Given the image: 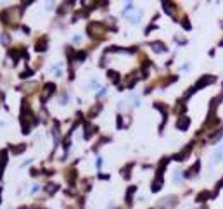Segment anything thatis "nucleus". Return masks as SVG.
Masks as SVG:
<instances>
[{
	"mask_svg": "<svg viewBox=\"0 0 223 209\" xmlns=\"http://www.w3.org/2000/svg\"><path fill=\"white\" fill-rule=\"evenodd\" d=\"M54 90H56V85L54 83H47L45 85V90H43V99H49L50 93H54Z\"/></svg>",
	"mask_w": 223,
	"mask_h": 209,
	"instance_id": "obj_1",
	"label": "nucleus"
},
{
	"mask_svg": "<svg viewBox=\"0 0 223 209\" xmlns=\"http://www.w3.org/2000/svg\"><path fill=\"white\" fill-rule=\"evenodd\" d=\"M45 48H47V40H45V38H42V40L37 43V52H43Z\"/></svg>",
	"mask_w": 223,
	"mask_h": 209,
	"instance_id": "obj_2",
	"label": "nucleus"
},
{
	"mask_svg": "<svg viewBox=\"0 0 223 209\" xmlns=\"http://www.w3.org/2000/svg\"><path fill=\"white\" fill-rule=\"evenodd\" d=\"M56 190H57V185H56V183H49V187H47V192H49V193H54Z\"/></svg>",
	"mask_w": 223,
	"mask_h": 209,
	"instance_id": "obj_3",
	"label": "nucleus"
},
{
	"mask_svg": "<svg viewBox=\"0 0 223 209\" xmlns=\"http://www.w3.org/2000/svg\"><path fill=\"white\" fill-rule=\"evenodd\" d=\"M23 150H25V145H21V147H16V149H14V152H23Z\"/></svg>",
	"mask_w": 223,
	"mask_h": 209,
	"instance_id": "obj_4",
	"label": "nucleus"
}]
</instances>
